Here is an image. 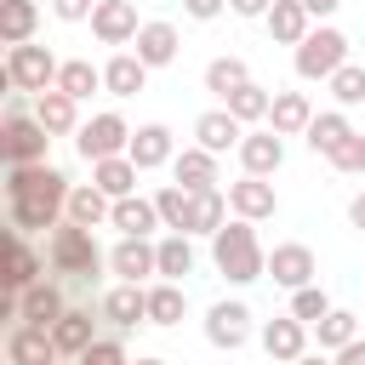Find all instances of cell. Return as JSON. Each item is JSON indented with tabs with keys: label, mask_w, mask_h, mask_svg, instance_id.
I'll use <instances>...</instances> for the list:
<instances>
[{
	"label": "cell",
	"mask_w": 365,
	"mask_h": 365,
	"mask_svg": "<svg viewBox=\"0 0 365 365\" xmlns=\"http://www.w3.org/2000/svg\"><path fill=\"white\" fill-rule=\"evenodd\" d=\"M68 177L57 165H11L6 171V200H11V228L34 234V228H63L68 222Z\"/></svg>",
	"instance_id": "6da1fadb"
},
{
	"label": "cell",
	"mask_w": 365,
	"mask_h": 365,
	"mask_svg": "<svg viewBox=\"0 0 365 365\" xmlns=\"http://www.w3.org/2000/svg\"><path fill=\"white\" fill-rule=\"evenodd\" d=\"M211 262H217V274L228 285H251V279L268 274V251L257 245V228L245 217H234V222H222L211 234Z\"/></svg>",
	"instance_id": "7a4b0ae2"
},
{
	"label": "cell",
	"mask_w": 365,
	"mask_h": 365,
	"mask_svg": "<svg viewBox=\"0 0 365 365\" xmlns=\"http://www.w3.org/2000/svg\"><path fill=\"white\" fill-rule=\"evenodd\" d=\"M46 268H51V279H86V285H97V274L108 268V257L97 251L91 228L63 222V228H51V240H46Z\"/></svg>",
	"instance_id": "3957f363"
},
{
	"label": "cell",
	"mask_w": 365,
	"mask_h": 365,
	"mask_svg": "<svg viewBox=\"0 0 365 365\" xmlns=\"http://www.w3.org/2000/svg\"><path fill=\"white\" fill-rule=\"evenodd\" d=\"M46 143H51V131L34 120V103H29L23 91H11V103H6V125H0V148H6V160H11V165H46Z\"/></svg>",
	"instance_id": "277c9868"
},
{
	"label": "cell",
	"mask_w": 365,
	"mask_h": 365,
	"mask_svg": "<svg viewBox=\"0 0 365 365\" xmlns=\"http://www.w3.org/2000/svg\"><path fill=\"white\" fill-rule=\"evenodd\" d=\"M57 74H63V63H57L46 46H34V40H29V46H11L6 63H0V86H6V91H29V97L51 91Z\"/></svg>",
	"instance_id": "5b68a950"
},
{
	"label": "cell",
	"mask_w": 365,
	"mask_h": 365,
	"mask_svg": "<svg viewBox=\"0 0 365 365\" xmlns=\"http://www.w3.org/2000/svg\"><path fill=\"white\" fill-rule=\"evenodd\" d=\"M342 63H348V34L331 29V23L308 29V40L297 46V74H302V80H331Z\"/></svg>",
	"instance_id": "8992f818"
},
{
	"label": "cell",
	"mask_w": 365,
	"mask_h": 365,
	"mask_svg": "<svg viewBox=\"0 0 365 365\" xmlns=\"http://www.w3.org/2000/svg\"><path fill=\"white\" fill-rule=\"evenodd\" d=\"M74 148H80L86 165H97V160H120V154L131 148V125H125L114 108H103V114H91V120L74 131Z\"/></svg>",
	"instance_id": "52a82bcc"
},
{
	"label": "cell",
	"mask_w": 365,
	"mask_h": 365,
	"mask_svg": "<svg viewBox=\"0 0 365 365\" xmlns=\"http://www.w3.org/2000/svg\"><path fill=\"white\" fill-rule=\"evenodd\" d=\"M314 274H319V262H314V251H308L302 240H285V245L268 251V279H274V285L302 291V285H314Z\"/></svg>",
	"instance_id": "ba28073f"
},
{
	"label": "cell",
	"mask_w": 365,
	"mask_h": 365,
	"mask_svg": "<svg viewBox=\"0 0 365 365\" xmlns=\"http://www.w3.org/2000/svg\"><path fill=\"white\" fill-rule=\"evenodd\" d=\"M17 302H23V325H40V331H51V325H57V319L74 308L63 279H34V285H29Z\"/></svg>",
	"instance_id": "9c48e42d"
},
{
	"label": "cell",
	"mask_w": 365,
	"mask_h": 365,
	"mask_svg": "<svg viewBox=\"0 0 365 365\" xmlns=\"http://www.w3.org/2000/svg\"><path fill=\"white\" fill-rule=\"evenodd\" d=\"M97 314L114 325V331H131V325H148V285H114L97 297Z\"/></svg>",
	"instance_id": "30bf717a"
},
{
	"label": "cell",
	"mask_w": 365,
	"mask_h": 365,
	"mask_svg": "<svg viewBox=\"0 0 365 365\" xmlns=\"http://www.w3.org/2000/svg\"><path fill=\"white\" fill-rule=\"evenodd\" d=\"M205 336H211V348H245V336H251V308L234 297V302H211V314H205Z\"/></svg>",
	"instance_id": "8fae6325"
},
{
	"label": "cell",
	"mask_w": 365,
	"mask_h": 365,
	"mask_svg": "<svg viewBox=\"0 0 365 365\" xmlns=\"http://www.w3.org/2000/svg\"><path fill=\"white\" fill-rule=\"evenodd\" d=\"M262 354H268L274 365H297V359L308 354V325L291 319V314H274V319L262 325Z\"/></svg>",
	"instance_id": "7c38bea8"
},
{
	"label": "cell",
	"mask_w": 365,
	"mask_h": 365,
	"mask_svg": "<svg viewBox=\"0 0 365 365\" xmlns=\"http://www.w3.org/2000/svg\"><path fill=\"white\" fill-rule=\"evenodd\" d=\"M137 6L131 0H97V11H91V34L103 40V46H125V40H137Z\"/></svg>",
	"instance_id": "4fadbf2b"
},
{
	"label": "cell",
	"mask_w": 365,
	"mask_h": 365,
	"mask_svg": "<svg viewBox=\"0 0 365 365\" xmlns=\"http://www.w3.org/2000/svg\"><path fill=\"white\" fill-rule=\"evenodd\" d=\"M228 211H234V217H245V222L274 217V211H279L274 182H268V177H240V182H228Z\"/></svg>",
	"instance_id": "5bb4252c"
},
{
	"label": "cell",
	"mask_w": 365,
	"mask_h": 365,
	"mask_svg": "<svg viewBox=\"0 0 365 365\" xmlns=\"http://www.w3.org/2000/svg\"><path fill=\"white\" fill-rule=\"evenodd\" d=\"M108 228H120V240H148V234H154V228H165V222H160V205H154V200L125 194V200H114Z\"/></svg>",
	"instance_id": "9a60e30c"
},
{
	"label": "cell",
	"mask_w": 365,
	"mask_h": 365,
	"mask_svg": "<svg viewBox=\"0 0 365 365\" xmlns=\"http://www.w3.org/2000/svg\"><path fill=\"white\" fill-rule=\"evenodd\" d=\"M108 268L120 274V285H143L148 274H160V251H154V240H120L108 251Z\"/></svg>",
	"instance_id": "2e32d148"
},
{
	"label": "cell",
	"mask_w": 365,
	"mask_h": 365,
	"mask_svg": "<svg viewBox=\"0 0 365 365\" xmlns=\"http://www.w3.org/2000/svg\"><path fill=\"white\" fill-rule=\"evenodd\" d=\"M6 359H11V365H57L63 354H57L51 331H40V325H11V331H6Z\"/></svg>",
	"instance_id": "e0dca14e"
},
{
	"label": "cell",
	"mask_w": 365,
	"mask_h": 365,
	"mask_svg": "<svg viewBox=\"0 0 365 365\" xmlns=\"http://www.w3.org/2000/svg\"><path fill=\"white\" fill-rule=\"evenodd\" d=\"M125 160H131L137 171H154V165H171V160H177V148H171V131H165L160 120H148V125H137V131H131V148H125Z\"/></svg>",
	"instance_id": "ac0fdd59"
},
{
	"label": "cell",
	"mask_w": 365,
	"mask_h": 365,
	"mask_svg": "<svg viewBox=\"0 0 365 365\" xmlns=\"http://www.w3.org/2000/svg\"><path fill=\"white\" fill-rule=\"evenodd\" d=\"M240 165H245V177H274V171L285 165V137H279V131H245Z\"/></svg>",
	"instance_id": "d6986e66"
},
{
	"label": "cell",
	"mask_w": 365,
	"mask_h": 365,
	"mask_svg": "<svg viewBox=\"0 0 365 365\" xmlns=\"http://www.w3.org/2000/svg\"><path fill=\"white\" fill-rule=\"evenodd\" d=\"M194 148H205V154H228V148H240L245 143V125L228 114V108H211V114H200L194 120Z\"/></svg>",
	"instance_id": "ffe728a7"
},
{
	"label": "cell",
	"mask_w": 365,
	"mask_h": 365,
	"mask_svg": "<svg viewBox=\"0 0 365 365\" xmlns=\"http://www.w3.org/2000/svg\"><path fill=\"white\" fill-rule=\"evenodd\" d=\"M148 86V63L137 57V51H114L108 63H103V91L108 97H137Z\"/></svg>",
	"instance_id": "44dd1931"
},
{
	"label": "cell",
	"mask_w": 365,
	"mask_h": 365,
	"mask_svg": "<svg viewBox=\"0 0 365 365\" xmlns=\"http://www.w3.org/2000/svg\"><path fill=\"white\" fill-rule=\"evenodd\" d=\"M40 268H46V262H40V257L29 251V240L11 228V245H6V274H0V279H6V297H23L34 279H46Z\"/></svg>",
	"instance_id": "7402d4cb"
},
{
	"label": "cell",
	"mask_w": 365,
	"mask_h": 365,
	"mask_svg": "<svg viewBox=\"0 0 365 365\" xmlns=\"http://www.w3.org/2000/svg\"><path fill=\"white\" fill-rule=\"evenodd\" d=\"M51 342H57L63 359H80V354L97 342V319H91V308H68V314L51 325Z\"/></svg>",
	"instance_id": "603a6c76"
},
{
	"label": "cell",
	"mask_w": 365,
	"mask_h": 365,
	"mask_svg": "<svg viewBox=\"0 0 365 365\" xmlns=\"http://www.w3.org/2000/svg\"><path fill=\"white\" fill-rule=\"evenodd\" d=\"M262 23H268L274 46H302V40H308V29H314V17H308V6H302V0H274Z\"/></svg>",
	"instance_id": "cb8c5ba5"
},
{
	"label": "cell",
	"mask_w": 365,
	"mask_h": 365,
	"mask_svg": "<svg viewBox=\"0 0 365 365\" xmlns=\"http://www.w3.org/2000/svg\"><path fill=\"white\" fill-rule=\"evenodd\" d=\"M34 120H40L51 137H68V131H80V103H74L68 91H57V86H51V91H40V97H34Z\"/></svg>",
	"instance_id": "d4e9b609"
},
{
	"label": "cell",
	"mask_w": 365,
	"mask_h": 365,
	"mask_svg": "<svg viewBox=\"0 0 365 365\" xmlns=\"http://www.w3.org/2000/svg\"><path fill=\"white\" fill-rule=\"evenodd\" d=\"M314 125V103L302 91H274V108H268V131L279 137H302Z\"/></svg>",
	"instance_id": "484cf974"
},
{
	"label": "cell",
	"mask_w": 365,
	"mask_h": 365,
	"mask_svg": "<svg viewBox=\"0 0 365 365\" xmlns=\"http://www.w3.org/2000/svg\"><path fill=\"white\" fill-rule=\"evenodd\" d=\"M171 177H177V188H188V194H211V188H217V154L182 148V154L171 160Z\"/></svg>",
	"instance_id": "4316f807"
},
{
	"label": "cell",
	"mask_w": 365,
	"mask_h": 365,
	"mask_svg": "<svg viewBox=\"0 0 365 365\" xmlns=\"http://www.w3.org/2000/svg\"><path fill=\"white\" fill-rule=\"evenodd\" d=\"M131 46H137V57H143L148 68H165V63H177V46H182V40H177L171 23H143Z\"/></svg>",
	"instance_id": "83f0119b"
},
{
	"label": "cell",
	"mask_w": 365,
	"mask_h": 365,
	"mask_svg": "<svg viewBox=\"0 0 365 365\" xmlns=\"http://www.w3.org/2000/svg\"><path fill=\"white\" fill-rule=\"evenodd\" d=\"M108 211H114V200H108L97 182H74V194H68V222H74V228H103Z\"/></svg>",
	"instance_id": "f1b7e54d"
},
{
	"label": "cell",
	"mask_w": 365,
	"mask_h": 365,
	"mask_svg": "<svg viewBox=\"0 0 365 365\" xmlns=\"http://www.w3.org/2000/svg\"><path fill=\"white\" fill-rule=\"evenodd\" d=\"M34 29H40V6L34 0H0V40H6V51L29 46Z\"/></svg>",
	"instance_id": "f546056e"
},
{
	"label": "cell",
	"mask_w": 365,
	"mask_h": 365,
	"mask_svg": "<svg viewBox=\"0 0 365 365\" xmlns=\"http://www.w3.org/2000/svg\"><path fill=\"white\" fill-rule=\"evenodd\" d=\"M302 137H308V148H314V154H325V160H331V154L354 137V125H348V114H342V108H325V114H314V125H308Z\"/></svg>",
	"instance_id": "4dcf8cb0"
},
{
	"label": "cell",
	"mask_w": 365,
	"mask_h": 365,
	"mask_svg": "<svg viewBox=\"0 0 365 365\" xmlns=\"http://www.w3.org/2000/svg\"><path fill=\"white\" fill-rule=\"evenodd\" d=\"M240 86H251L245 57H211V63H205V91H211V97H222V103H228Z\"/></svg>",
	"instance_id": "1f68e13d"
},
{
	"label": "cell",
	"mask_w": 365,
	"mask_h": 365,
	"mask_svg": "<svg viewBox=\"0 0 365 365\" xmlns=\"http://www.w3.org/2000/svg\"><path fill=\"white\" fill-rule=\"evenodd\" d=\"M154 205H160V222H165L171 234H194V194H188V188L165 182V188L154 194Z\"/></svg>",
	"instance_id": "d6a6232c"
},
{
	"label": "cell",
	"mask_w": 365,
	"mask_h": 365,
	"mask_svg": "<svg viewBox=\"0 0 365 365\" xmlns=\"http://www.w3.org/2000/svg\"><path fill=\"white\" fill-rule=\"evenodd\" d=\"M91 182L108 194V200H125V194H137V165L120 154V160H97L91 165Z\"/></svg>",
	"instance_id": "836d02e7"
},
{
	"label": "cell",
	"mask_w": 365,
	"mask_h": 365,
	"mask_svg": "<svg viewBox=\"0 0 365 365\" xmlns=\"http://www.w3.org/2000/svg\"><path fill=\"white\" fill-rule=\"evenodd\" d=\"M222 108H228V114H234L240 125H257V120H268V108H274V91L251 80V86H240V91H234V97H228Z\"/></svg>",
	"instance_id": "e575fe53"
},
{
	"label": "cell",
	"mask_w": 365,
	"mask_h": 365,
	"mask_svg": "<svg viewBox=\"0 0 365 365\" xmlns=\"http://www.w3.org/2000/svg\"><path fill=\"white\" fill-rule=\"evenodd\" d=\"M154 251H160V279H182V274H194V245H188V234H165V240H154Z\"/></svg>",
	"instance_id": "d590c367"
},
{
	"label": "cell",
	"mask_w": 365,
	"mask_h": 365,
	"mask_svg": "<svg viewBox=\"0 0 365 365\" xmlns=\"http://www.w3.org/2000/svg\"><path fill=\"white\" fill-rule=\"evenodd\" d=\"M182 314H188V297H182V285H171V279L148 285V325H177Z\"/></svg>",
	"instance_id": "8d00e7d4"
},
{
	"label": "cell",
	"mask_w": 365,
	"mask_h": 365,
	"mask_svg": "<svg viewBox=\"0 0 365 365\" xmlns=\"http://www.w3.org/2000/svg\"><path fill=\"white\" fill-rule=\"evenodd\" d=\"M314 336H319V354H342V348L359 336V319H354L348 308H331V314L314 325Z\"/></svg>",
	"instance_id": "74e56055"
},
{
	"label": "cell",
	"mask_w": 365,
	"mask_h": 365,
	"mask_svg": "<svg viewBox=\"0 0 365 365\" xmlns=\"http://www.w3.org/2000/svg\"><path fill=\"white\" fill-rule=\"evenodd\" d=\"M97 86H103V68H91L86 57H68V63H63V74H57V91H68L74 103H86Z\"/></svg>",
	"instance_id": "f35d334b"
},
{
	"label": "cell",
	"mask_w": 365,
	"mask_h": 365,
	"mask_svg": "<svg viewBox=\"0 0 365 365\" xmlns=\"http://www.w3.org/2000/svg\"><path fill=\"white\" fill-rule=\"evenodd\" d=\"M228 222V194L211 188V194H194V234H217Z\"/></svg>",
	"instance_id": "ab89813d"
},
{
	"label": "cell",
	"mask_w": 365,
	"mask_h": 365,
	"mask_svg": "<svg viewBox=\"0 0 365 365\" xmlns=\"http://www.w3.org/2000/svg\"><path fill=\"white\" fill-rule=\"evenodd\" d=\"M325 86H331L336 108H354V103H365V68H359V63H342V68H336Z\"/></svg>",
	"instance_id": "60d3db41"
},
{
	"label": "cell",
	"mask_w": 365,
	"mask_h": 365,
	"mask_svg": "<svg viewBox=\"0 0 365 365\" xmlns=\"http://www.w3.org/2000/svg\"><path fill=\"white\" fill-rule=\"evenodd\" d=\"M331 314V297L319 291V285H302V291H291V319H302V325H319Z\"/></svg>",
	"instance_id": "b9f144b4"
},
{
	"label": "cell",
	"mask_w": 365,
	"mask_h": 365,
	"mask_svg": "<svg viewBox=\"0 0 365 365\" xmlns=\"http://www.w3.org/2000/svg\"><path fill=\"white\" fill-rule=\"evenodd\" d=\"M74 365H131V354H125V342H120V336H97Z\"/></svg>",
	"instance_id": "7bdbcfd3"
},
{
	"label": "cell",
	"mask_w": 365,
	"mask_h": 365,
	"mask_svg": "<svg viewBox=\"0 0 365 365\" xmlns=\"http://www.w3.org/2000/svg\"><path fill=\"white\" fill-rule=\"evenodd\" d=\"M331 165H336L342 177H365V131H354V137L331 154Z\"/></svg>",
	"instance_id": "ee69618b"
},
{
	"label": "cell",
	"mask_w": 365,
	"mask_h": 365,
	"mask_svg": "<svg viewBox=\"0 0 365 365\" xmlns=\"http://www.w3.org/2000/svg\"><path fill=\"white\" fill-rule=\"evenodd\" d=\"M51 11H57L63 23H86V17L97 11V0H51Z\"/></svg>",
	"instance_id": "f6af8a7d"
},
{
	"label": "cell",
	"mask_w": 365,
	"mask_h": 365,
	"mask_svg": "<svg viewBox=\"0 0 365 365\" xmlns=\"http://www.w3.org/2000/svg\"><path fill=\"white\" fill-rule=\"evenodd\" d=\"M222 6H228V0H182V11H188L194 23H211V17L222 11Z\"/></svg>",
	"instance_id": "bcb514c9"
},
{
	"label": "cell",
	"mask_w": 365,
	"mask_h": 365,
	"mask_svg": "<svg viewBox=\"0 0 365 365\" xmlns=\"http://www.w3.org/2000/svg\"><path fill=\"white\" fill-rule=\"evenodd\" d=\"M268 6H274V0H228L234 17H268Z\"/></svg>",
	"instance_id": "7dc6e473"
},
{
	"label": "cell",
	"mask_w": 365,
	"mask_h": 365,
	"mask_svg": "<svg viewBox=\"0 0 365 365\" xmlns=\"http://www.w3.org/2000/svg\"><path fill=\"white\" fill-rule=\"evenodd\" d=\"M331 359H336V365H365V336H354V342H348L342 354H331Z\"/></svg>",
	"instance_id": "c3c4849f"
},
{
	"label": "cell",
	"mask_w": 365,
	"mask_h": 365,
	"mask_svg": "<svg viewBox=\"0 0 365 365\" xmlns=\"http://www.w3.org/2000/svg\"><path fill=\"white\" fill-rule=\"evenodd\" d=\"M348 222L365 234V194H354V200H348Z\"/></svg>",
	"instance_id": "681fc988"
},
{
	"label": "cell",
	"mask_w": 365,
	"mask_h": 365,
	"mask_svg": "<svg viewBox=\"0 0 365 365\" xmlns=\"http://www.w3.org/2000/svg\"><path fill=\"white\" fill-rule=\"evenodd\" d=\"M302 6H308V17H331L342 0H302Z\"/></svg>",
	"instance_id": "f907efd6"
},
{
	"label": "cell",
	"mask_w": 365,
	"mask_h": 365,
	"mask_svg": "<svg viewBox=\"0 0 365 365\" xmlns=\"http://www.w3.org/2000/svg\"><path fill=\"white\" fill-rule=\"evenodd\" d=\"M297 365H336V359H331V354H302Z\"/></svg>",
	"instance_id": "816d5d0a"
},
{
	"label": "cell",
	"mask_w": 365,
	"mask_h": 365,
	"mask_svg": "<svg viewBox=\"0 0 365 365\" xmlns=\"http://www.w3.org/2000/svg\"><path fill=\"white\" fill-rule=\"evenodd\" d=\"M131 365H165V359H154V354H143V359H131Z\"/></svg>",
	"instance_id": "f5cc1de1"
}]
</instances>
